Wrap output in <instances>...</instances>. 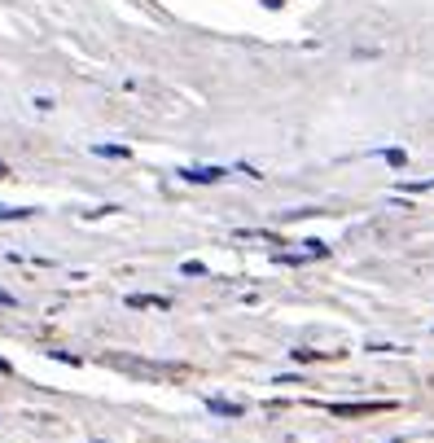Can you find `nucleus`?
I'll return each instance as SVG.
<instances>
[{
  "label": "nucleus",
  "mask_w": 434,
  "mask_h": 443,
  "mask_svg": "<svg viewBox=\"0 0 434 443\" xmlns=\"http://www.w3.org/2000/svg\"><path fill=\"white\" fill-rule=\"evenodd\" d=\"M97 154H110V158H127V150H119V145H97Z\"/></svg>",
  "instance_id": "1a4fd4ad"
},
{
  "label": "nucleus",
  "mask_w": 434,
  "mask_h": 443,
  "mask_svg": "<svg viewBox=\"0 0 434 443\" xmlns=\"http://www.w3.org/2000/svg\"><path fill=\"white\" fill-rule=\"evenodd\" d=\"M0 307H18V299H13L9 290H0Z\"/></svg>",
  "instance_id": "9d476101"
},
{
  "label": "nucleus",
  "mask_w": 434,
  "mask_h": 443,
  "mask_svg": "<svg viewBox=\"0 0 434 443\" xmlns=\"http://www.w3.org/2000/svg\"><path fill=\"white\" fill-rule=\"evenodd\" d=\"M0 373H9V365H5V360H0Z\"/></svg>",
  "instance_id": "9b49d317"
},
{
  "label": "nucleus",
  "mask_w": 434,
  "mask_h": 443,
  "mask_svg": "<svg viewBox=\"0 0 434 443\" xmlns=\"http://www.w3.org/2000/svg\"><path fill=\"white\" fill-rule=\"evenodd\" d=\"M0 176H5V162H0Z\"/></svg>",
  "instance_id": "f8f14e48"
},
{
  "label": "nucleus",
  "mask_w": 434,
  "mask_h": 443,
  "mask_svg": "<svg viewBox=\"0 0 434 443\" xmlns=\"http://www.w3.org/2000/svg\"><path fill=\"white\" fill-rule=\"evenodd\" d=\"M180 176H185L189 185H220V180H224V167H185Z\"/></svg>",
  "instance_id": "f03ea898"
},
{
  "label": "nucleus",
  "mask_w": 434,
  "mask_h": 443,
  "mask_svg": "<svg viewBox=\"0 0 434 443\" xmlns=\"http://www.w3.org/2000/svg\"><path fill=\"white\" fill-rule=\"evenodd\" d=\"M180 272H185V276H206L211 268L202 264V259H185V264H180Z\"/></svg>",
  "instance_id": "39448f33"
},
{
  "label": "nucleus",
  "mask_w": 434,
  "mask_h": 443,
  "mask_svg": "<svg viewBox=\"0 0 434 443\" xmlns=\"http://www.w3.org/2000/svg\"><path fill=\"white\" fill-rule=\"evenodd\" d=\"M290 360H294V365H312V360H321V351H307V347H294V351H290Z\"/></svg>",
  "instance_id": "423d86ee"
},
{
  "label": "nucleus",
  "mask_w": 434,
  "mask_h": 443,
  "mask_svg": "<svg viewBox=\"0 0 434 443\" xmlns=\"http://www.w3.org/2000/svg\"><path fill=\"white\" fill-rule=\"evenodd\" d=\"M127 307H158V311H167L172 303H167V299H154V294H127Z\"/></svg>",
  "instance_id": "20e7f679"
},
{
  "label": "nucleus",
  "mask_w": 434,
  "mask_h": 443,
  "mask_svg": "<svg viewBox=\"0 0 434 443\" xmlns=\"http://www.w3.org/2000/svg\"><path fill=\"white\" fill-rule=\"evenodd\" d=\"M31 211L27 206H0V220H27Z\"/></svg>",
  "instance_id": "6e6552de"
},
{
  "label": "nucleus",
  "mask_w": 434,
  "mask_h": 443,
  "mask_svg": "<svg viewBox=\"0 0 434 443\" xmlns=\"http://www.w3.org/2000/svg\"><path fill=\"white\" fill-rule=\"evenodd\" d=\"M382 158H386L391 167H404V162H408V150H382Z\"/></svg>",
  "instance_id": "0eeeda50"
},
{
  "label": "nucleus",
  "mask_w": 434,
  "mask_h": 443,
  "mask_svg": "<svg viewBox=\"0 0 434 443\" xmlns=\"http://www.w3.org/2000/svg\"><path fill=\"white\" fill-rule=\"evenodd\" d=\"M391 404H329L333 417H369V413H386Z\"/></svg>",
  "instance_id": "f257e3e1"
},
{
  "label": "nucleus",
  "mask_w": 434,
  "mask_h": 443,
  "mask_svg": "<svg viewBox=\"0 0 434 443\" xmlns=\"http://www.w3.org/2000/svg\"><path fill=\"white\" fill-rule=\"evenodd\" d=\"M206 408H211V417H246V404H232V400H220V395H215V400H206Z\"/></svg>",
  "instance_id": "7ed1b4c3"
}]
</instances>
